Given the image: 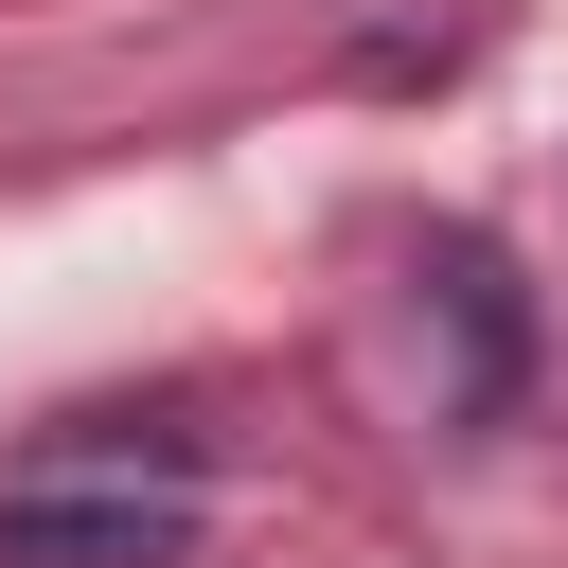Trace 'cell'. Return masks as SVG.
<instances>
[{
  "label": "cell",
  "instance_id": "2",
  "mask_svg": "<svg viewBox=\"0 0 568 568\" xmlns=\"http://www.w3.org/2000/svg\"><path fill=\"white\" fill-rule=\"evenodd\" d=\"M426 302H444V337H462V426H515V390H532V302H515V266L479 248V231H426V266H408Z\"/></svg>",
  "mask_w": 568,
  "mask_h": 568
},
{
  "label": "cell",
  "instance_id": "1",
  "mask_svg": "<svg viewBox=\"0 0 568 568\" xmlns=\"http://www.w3.org/2000/svg\"><path fill=\"white\" fill-rule=\"evenodd\" d=\"M195 497L178 479H18L0 497V568H178Z\"/></svg>",
  "mask_w": 568,
  "mask_h": 568
}]
</instances>
